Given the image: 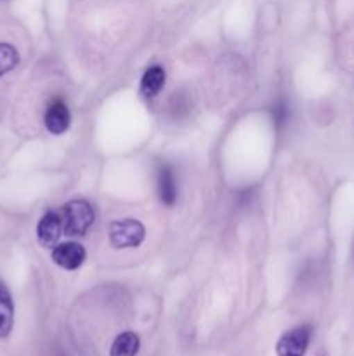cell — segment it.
Wrapping results in <instances>:
<instances>
[{
	"mask_svg": "<svg viewBox=\"0 0 354 356\" xmlns=\"http://www.w3.org/2000/svg\"><path fill=\"white\" fill-rule=\"evenodd\" d=\"M62 232L69 236H83L96 221L92 205L87 200H69L62 209Z\"/></svg>",
	"mask_w": 354,
	"mask_h": 356,
	"instance_id": "cell-1",
	"label": "cell"
},
{
	"mask_svg": "<svg viewBox=\"0 0 354 356\" xmlns=\"http://www.w3.org/2000/svg\"><path fill=\"white\" fill-rule=\"evenodd\" d=\"M108 235L115 249H135L144 242L146 228L137 219L125 218L111 222Z\"/></svg>",
	"mask_w": 354,
	"mask_h": 356,
	"instance_id": "cell-2",
	"label": "cell"
},
{
	"mask_svg": "<svg viewBox=\"0 0 354 356\" xmlns=\"http://www.w3.org/2000/svg\"><path fill=\"white\" fill-rule=\"evenodd\" d=\"M312 329L309 325H298L285 332L276 343L278 356H304L311 343Z\"/></svg>",
	"mask_w": 354,
	"mask_h": 356,
	"instance_id": "cell-3",
	"label": "cell"
},
{
	"mask_svg": "<svg viewBox=\"0 0 354 356\" xmlns=\"http://www.w3.org/2000/svg\"><path fill=\"white\" fill-rule=\"evenodd\" d=\"M87 252L80 243L76 242H66L59 243L52 249V261L58 264L62 270H78L83 263H85Z\"/></svg>",
	"mask_w": 354,
	"mask_h": 356,
	"instance_id": "cell-4",
	"label": "cell"
},
{
	"mask_svg": "<svg viewBox=\"0 0 354 356\" xmlns=\"http://www.w3.org/2000/svg\"><path fill=\"white\" fill-rule=\"evenodd\" d=\"M45 127L51 134L59 136L65 134L69 129V124H71V113L68 110V104L62 99H54L47 106L44 115Z\"/></svg>",
	"mask_w": 354,
	"mask_h": 356,
	"instance_id": "cell-5",
	"label": "cell"
},
{
	"mask_svg": "<svg viewBox=\"0 0 354 356\" xmlns=\"http://www.w3.org/2000/svg\"><path fill=\"white\" fill-rule=\"evenodd\" d=\"M61 235L62 221L61 218H59V214H56V212H47L37 225V238L38 242H40V245L52 249V247L58 245Z\"/></svg>",
	"mask_w": 354,
	"mask_h": 356,
	"instance_id": "cell-6",
	"label": "cell"
},
{
	"mask_svg": "<svg viewBox=\"0 0 354 356\" xmlns=\"http://www.w3.org/2000/svg\"><path fill=\"white\" fill-rule=\"evenodd\" d=\"M156 183H158L160 202L167 207H174L177 202V183L176 177H174V170L167 163L160 165Z\"/></svg>",
	"mask_w": 354,
	"mask_h": 356,
	"instance_id": "cell-7",
	"label": "cell"
},
{
	"mask_svg": "<svg viewBox=\"0 0 354 356\" xmlns=\"http://www.w3.org/2000/svg\"><path fill=\"white\" fill-rule=\"evenodd\" d=\"M14 327V302L7 285L0 280V339H6Z\"/></svg>",
	"mask_w": 354,
	"mask_h": 356,
	"instance_id": "cell-8",
	"label": "cell"
},
{
	"mask_svg": "<svg viewBox=\"0 0 354 356\" xmlns=\"http://www.w3.org/2000/svg\"><path fill=\"white\" fill-rule=\"evenodd\" d=\"M165 86V70L160 65L149 66L141 79V94L144 97H155Z\"/></svg>",
	"mask_w": 354,
	"mask_h": 356,
	"instance_id": "cell-9",
	"label": "cell"
},
{
	"mask_svg": "<svg viewBox=\"0 0 354 356\" xmlns=\"http://www.w3.org/2000/svg\"><path fill=\"white\" fill-rule=\"evenodd\" d=\"M139 350H141V339L135 332H121L115 337L111 343L110 356H137Z\"/></svg>",
	"mask_w": 354,
	"mask_h": 356,
	"instance_id": "cell-10",
	"label": "cell"
},
{
	"mask_svg": "<svg viewBox=\"0 0 354 356\" xmlns=\"http://www.w3.org/2000/svg\"><path fill=\"white\" fill-rule=\"evenodd\" d=\"M19 63V54L10 44H0V76L14 70Z\"/></svg>",
	"mask_w": 354,
	"mask_h": 356,
	"instance_id": "cell-11",
	"label": "cell"
},
{
	"mask_svg": "<svg viewBox=\"0 0 354 356\" xmlns=\"http://www.w3.org/2000/svg\"><path fill=\"white\" fill-rule=\"evenodd\" d=\"M271 115H273L274 127L281 129L288 122V117H290V108L285 103L283 99H280L278 103H274V106L271 108Z\"/></svg>",
	"mask_w": 354,
	"mask_h": 356,
	"instance_id": "cell-12",
	"label": "cell"
}]
</instances>
